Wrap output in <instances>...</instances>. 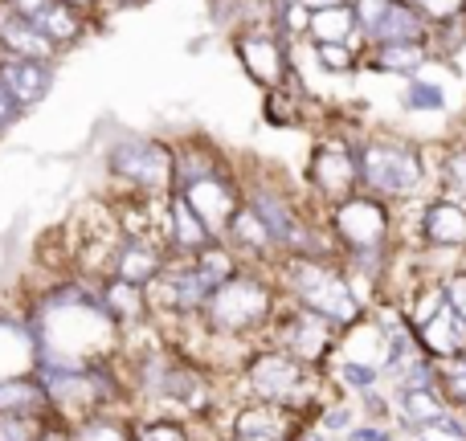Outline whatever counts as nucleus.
Instances as JSON below:
<instances>
[{"label": "nucleus", "mask_w": 466, "mask_h": 441, "mask_svg": "<svg viewBox=\"0 0 466 441\" xmlns=\"http://www.w3.org/2000/svg\"><path fill=\"white\" fill-rule=\"evenodd\" d=\"M287 290L295 295V306L328 319L336 331L364 319V306L356 298L352 282L344 278V270L328 266L323 257H287Z\"/></svg>", "instance_id": "obj_1"}, {"label": "nucleus", "mask_w": 466, "mask_h": 441, "mask_svg": "<svg viewBox=\"0 0 466 441\" xmlns=\"http://www.w3.org/2000/svg\"><path fill=\"white\" fill-rule=\"evenodd\" d=\"M270 315H274L270 286L241 270L221 286H213L209 298L201 303V319L213 336H246V331H258L262 323H270Z\"/></svg>", "instance_id": "obj_2"}, {"label": "nucleus", "mask_w": 466, "mask_h": 441, "mask_svg": "<svg viewBox=\"0 0 466 441\" xmlns=\"http://www.w3.org/2000/svg\"><path fill=\"white\" fill-rule=\"evenodd\" d=\"M356 176L372 196H410L426 180V164L418 147L401 139H369L356 152Z\"/></svg>", "instance_id": "obj_3"}, {"label": "nucleus", "mask_w": 466, "mask_h": 441, "mask_svg": "<svg viewBox=\"0 0 466 441\" xmlns=\"http://www.w3.org/2000/svg\"><path fill=\"white\" fill-rule=\"evenodd\" d=\"M246 388L262 405H279V409L295 413L307 405V396L315 393V376L299 360H290L287 352L270 347V352L249 356L246 364Z\"/></svg>", "instance_id": "obj_4"}, {"label": "nucleus", "mask_w": 466, "mask_h": 441, "mask_svg": "<svg viewBox=\"0 0 466 441\" xmlns=\"http://www.w3.org/2000/svg\"><path fill=\"white\" fill-rule=\"evenodd\" d=\"M106 172L119 185L136 188L139 196H156L164 188H172V147H164L160 139H119L106 152Z\"/></svg>", "instance_id": "obj_5"}, {"label": "nucleus", "mask_w": 466, "mask_h": 441, "mask_svg": "<svg viewBox=\"0 0 466 441\" xmlns=\"http://www.w3.org/2000/svg\"><path fill=\"white\" fill-rule=\"evenodd\" d=\"M331 229H336L339 246L348 254L360 249H385L389 233H393V213L380 196H344L331 209Z\"/></svg>", "instance_id": "obj_6"}, {"label": "nucleus", "mask_w": 466, "mask_h": 441, "mask_svg": "<svg viewBox=\"0 0 466 441\" xmlns=\"http://www.w3.org/2000/svg\"><path fill=\"white\" fill-rule=\"evenodd\" d=\"M274 336H279V352H287L290 360L307 364H323L331 352H336V327L319 315L303 311V306H290V311H274Z\"/></svg>", "instance_id": "obj_7"}, {"label": "nucleus", "mask_w": 466, "mask_h": 441, "mask_svg": "<svg viewBox=\"0 0 466 441\" xmlns=\"http://www.w3.org/2000/svg\"><path fill=\"white\" fill-rule=\"evenodd\" d=\"M5 5L13 8V13H21L25 21H29L33 29H37L41 37L57 49V54L74 49L82 37H86V29H90L86 13L62 5V0H5Z\"/></svg>", "instance_id": "obj_8"}, {"label": "nucleus", "mask_w": 466, "mask_h": 441, "mask_svg": "<svg viewBox=\"0 0 466 441\" xmlns=\"http://www.w3.org/2000/svg\"><path fill=\"white\" fill-rule=\"evenodd\" d=\"M177 196L193 209V217L209 229L213 241L226 237L229 217L241 209L238 193H233V185L221 176V172H213V176H197V180H188V185H177Z\"/></svg>", "instance_id": "obj_9"}, {"label": "nucleus", "mask_w": 466, "mask_h": 441, "mask_svg": "<svg viewBox=\"0 0 466 441\" xmlns=\"http://www.w3.org/2000/svg\"><path fill=\"white\" fill-rule=\"evenodd\" d=\"M238 57L258 86H282L287 78V41L266 25L238 33Z\"/></svg>", "instance_id": "obj_10"}, {"label": "nucleus", "mask_w": 466, "mask_h": 441, "mask_svg": "<svg viewBox=\"0 0 466 441\" xmlns=\"http://www.w3.org/2000/svg\"><path fill=\"white\" fill-rule=\"evenodd\" d=\"M164 270V249L144 237H119L115 249L106 254V278L127 282V286L147 290Z\"/></svg>", "instance_id": "obj_11"}, {"label": "nucleus", "mask_w": 466, "mask_h": 441, "mask_svg": "<svg viewBox=\"0 0 466 441\" xmlns=\"http://www.w3.org/2000/svg\"><path fill=\"white\" fill-rule=\"evenodd\" d=\"M307 180L315 185V193L331 196V201L352 196V188L360 185V176H356V152L348 144H319L311 152V164H307Z\"/></svg>", "instance_id": "obj_12"}, {"label": "nucleus", "mask_w": 466, "mask_h": 441, "mask_svg": "<svg viewBox=\"0 0 466 441\" xmlns=\"http://www.w3.org/2000/svg\"><path fill=\"white\" fill-rule=\"evenodd\" d=\"M54 78L57 70L49 62H21V57H0V86L8 90V98H13L16 106H21L25 115L33 111V106H41L49 98V90H54Z\"/></svg>", "instance_id": "obj_13"}, {"label": "nucleus", "mask_w": 466, "mask_h": 441, "mask_svg": "<svg viewBox=\"0 0 466 441\" xmlns=\"http://www.w3.org/2000/svg\"><path fill=\"white\" fill-rule=\"evenodd\" d=\"M413 339H418V347L430 356V360L446 364V360L466 356V323L446 306V298L418 323V327H413Z\"/></svg>", "instance_id": "obj_14"}, {"label": "nucleus", "mask_w": 466, "mask_h": 441, "mask_svg": "<svg viewBox=\"0 0 466 441\" xmlns=\"http://www.w3.org/2000/svg\"><path fill=\"white\" fill-rule=\"evenodd\" d=\"M336 356L385 376L389 360H393V344H389L385 327L377 319H356L352 327H344V339H336Z\"/></svg>", "instance_id": "obj_15"}, {"label": "nucleus", "mask_w": 466, "mask_h": 441, "mask_svg": "<svg viewBox=\"0 0 466 441\" xmlns=\"http://www.w3.org/2000/svg\"><path fill=\"white\" fill-rule=\"evenodd\" d=\"M33 364H37V347H33V331L25 315L0 306V380L33 376Z\"/></svg>", "instance_id": "obj_16"}, {"label": "nucleus", "mask_w": 466, "mask_h": 441, "mask_svg": "<svg viewBox=\"0 0 466 441\" xmlns=\"http://www.w3.org/2000/svg\"><path fill=\"white\" fill-rule=\"evenodd\" d=\"M421 237L430 249H466V205L459 196H434L426 205Z\"/></svg>", "instance_id": "obj_17"}, {"label": "nucleus", "mask_w": 466, "mask_h": 441, "mask_svg": "<svg viewBox=\"0 0 466 441\" xmlns=\"http://www.w3.org/2000/svg\"><path fill=\"white\" fill-rule=\"evenodd\" d=\"M426 33H430L426 16L413 5H405V0H393V5L385 8V16H380L364 37H369L372 45H426Z\"/></svg>", "instance_id": "obj_18"}, {"label": "nucleus", "mask_w": 466, "mask_h": 441, "mask_svg": "<svg viewBox=\"0 0 466 441\" xmlns=\"http://www.w3.org/2000/svg\"><path fill=\"white\" fill-rule=\"evenodd\" d=\"M393 413L410 429H438L442 417H451V405L438 396V388H397Z\"/></svg>", "instance_id": "obj_19"}, {"label": "nucleus", "mask_w": 466, "mask_h": 441, "mask_svg": "<svg viewBox=\"0 0 466 441\" xmlns=\"http://www.w3.org/2000/svg\"><path fill=\"white\" fill-rule=\"evenodd\" d=\"M0 417H37L49 421V401L41 393L37 376H13V380H0Z\"/></svg>", "instance_id": "obj_20"}, {"label": "nucleus", "mask_w": 466, "mask_h": 441, "mask_svg": "<svg viewBox=\"0 0 466 441\" xmlns=\"http://www.w3.org/2000/svg\"><path fill=\"white\" fill-rule=\"evenodd\" d=\"M290 434V413L279 409V405H241L233 413V437H274L287 441Z\"/></svg>", "instance_id": "obj_21"}, {"label": "nucleus", "mask_w": 466, "mask_h": 441, "mask_svg": "<svg viewBox=\"0 0 466 441\" xmlns=\"http://www.w3.org/2000/svg\"><path fill=\"white\" fill-rule=\"evenodd\" d=\"M164 233H168V241H172V249H177L180 257H193L197 249H205L209 246V229H205L201 221L193 217V209H188L185 201H180L177 193H172V201H168V217H164Z\"/></svg>", "instance_id": "obj_22"}, {"label": "nucleus", "mask_w": 466, "mask_h": 441, "mask_svg": "<svg viewBox=\"0 0 466 441\" xmlns=\"http://www.w3.org/2000/svg\"><path fill=\"white\" fill-rule=\"evenodd\" d=\"M226 246L233 254H246V257H270L274 254V241L266 233V225L254 217V209H238L226 225Z\"/></svg>", "instance_id": "obj_23"}, {"label": "nucleus", "mask_w": 466, "mask_h": 441, "mask_svg": "<svg viewBox=\"0 0 466 441\" xmlns=\"http://www.w3.org/2000/svg\"><path fill=\"white\" fill-rule=\"evenodd\" d=\"M356 33H360V25H356L352 5L319 8V13L307 16V37H311L315 45H348Z\"/></svg>", "instance_id": "obj_24"}, {"label": "nucleus", "mask_w": 466, "mask_h": 441, "mask_svg": "<svg viewBox=\"0 0 466 441\" xmlns=\"http://www.w3.org/2000/svg\"><path fill=\"white\" fill-rule=\"evenodd\" d=\"M430 62L426 45H372V65L380 74H397V78H418Z\"/></svg>", "instance_id": "obj_25"}, {"label": "nucleus", "mask_w": 466, "mask_h": 441, "mask_svg": "<svg viewBox=\"0 0 466 441\" xmlns=\"http://www.w3.org/2000/svg\"><path fill=\"white\" fill-rule=\"evenodd\" d=\"M70 441H136L131 426L115 413H95V417H82L70 426Z\"/></svg>", "instance_id": "obj_26"}, {"label": "nucleus", "mask_w": 466, "mask_h": 441, "mask_svg": "<svg viewBox=\"0 0 466 441\" xmlns=\"http://www.w3.org/2000/svg\"><path fill=\"white\" fill-rule=\"evenodd\" d=\"M401 106L405 111H418V115H430V111H446V90L438 82H426V78H410V86L401 90Z\"/></svg>", "instance_id": "obj_27"}, {"label": "nucleus", "mask_w": 466, "mask_h": 441, "mask_svg": "<svg viewBox=\"0 0 466 441\" xmlns=\"http://www.w3.org/2000/svg\"><path fill=\"white\" fill-rule=\"evenodd\" d=\"M434 388H442V401L454 405V409H466V356H459V360H446L442 368H438V380Z\"/></svg>", "instance_id": "obj_28"}, {"label": "nucleus", "mask_w": 466, "mask_h": 441, "mask_svg": "<svg viewBox=\"0 0 466 441\" xmlns=\"http://www.w3.org/2000/svg\"><path fill=\"white\" fill-rule=\"evenodd\" d=\"M131 437H136V441H193L188 426H180V421H172V417L139 421V426L131 429Z\"/></svg>", "instance_id": "obj_29"}, {"label": "nucleus", "mask_w": 466, "mask_h": 441, "mask_svg": "<svg viewBox=\"0 0 466 441\" xmlns=\"http://www.w3.org/2000/svg\"><path fill=\"white\" fill-rule=\"evenodd\" d=\"M352 426H360L352 405H348V401H331V405H323V417H319V426H315V429H323L328 437L339 441Z\"/></svg>", "instance_id": "obj_30"}, {"label": "nucleus", "mask_w": 466, "mask_h": 441, "mask_svg": "<svg viewBox=\"0 0 466 441\" xmlns=\"http://www.w3.org/2000/svg\"><path fill=\"white\" fill-rule=\"evenodd\" d=\"M336 380L339 385H348V388H356V393H369V388H377L380 385V372H372V368H360V364H348V360H339L336 356Z\"/></svg>", "instance_id": "obj_31"}, {"label": "nucleus", "mask_w": 466, "mask_h": 441, "mask_svg": "<svg viewBox=\"0 0 466 441\" xmlns=\"http://www.w3.org/2000/svg\"><path fill=\"white\" fill-rule=\"evenodd\" d=\"M405 5H413L421 16H426V25H446V21H459L462 16V0H405Z\"/></svg>", "instance_id": "obj_32"}, {"label": "nucleus", "mask_w": 466, "mask_h": 441, "mask_svg": "<svg viewBox=\"0 0 466 441\" xmlns=\"http://www.w3.org/2000/svg\"><path fill=\"white\" fill-rule=\"evenodd\" d=\"M315 57H319L323 70L348 74L356 65V45H315Z\"/></svg>", "instance_id": "obj_33"}, {"label": "nucleus", "mask_w": 466, "mask_h": 441, "mask_svg": "<svg viewBox=\"0 0 466 441\" xmlns=\"http://www.w3.org/2000/svg\"><path fill=\"white\" fill-rule=\"evenodd\" d=\"M438 286H442V298H446V306H451L454 315H459V319L466 323V270H454V274H446L442 282H438Z\"/></svg>", "instance_id": "obj_34"}, {"label": "nucleus", "mask_w": 466, "mask_h": 441, "mask_svg": "<svg viewBox=\"0 0 466 441\" xmlns=\"http://www.w3.org/2000/svg\"><path fill=\"white\" fill-rule=\"evenodd\" d=\"M41 426L37 417H0V441H37Z\"/></svg>", "instance_id": "obj_35"}, {"label": "nucleus", "mask_w": 466, "mask_h": 441, "mask_svg": "<svg viewBox=\"0 0 466 441\" xmlns=\"http://www.w3.org/2000/svg\"><path fill=\"white\" fill-rule=\"evenodd\" d=\"M442 180L451 193L466 196V147H454V152L442 160Z\"/></svg>", "instance_id": "obj_36"}, {"label": "nucleus", "mask_w": 466, "mask_h": 441, "mask_svg": "<svg viewBox=\"0 0 466 441\" xmlns=\"http://www.w3.org/2000/svg\"><path fill=\"white\" fill-rule=\"evenodd\" d=\"M389 5H393V0H352V13H356V25H360V33H369L372 25L385 16Z\"/></svg>", "instance_id": "obj_37"}, {"label": "nucleus", "mask_w": 466, "mask_h": 441, "mask_svg": "<svg viewBox=\"0 0 466 441\" xmlns=\"http://www.w3.org/2000/svg\"><path fill=\"white\" fill-rule=\"evenodd\" d=\"M21 119H25V111H21V106L13 103V98H8V90L0 86V139H5L8 131H13V127H16V123H21Z\"/></svg>", "instance_id": "obj_38"}, {"label": "nucleus", "mask_w": 466, "mask_h": 441, "mask_svg": "<svg viewBox=\"0 0 466 441\" xmlns=\"http://www.w3.org/2000/svg\"><path fill=\"white\" fill-rule=\"evenodd\" d=\"M37 441H70V426H66V421H57V417H49L46 426H41Z\"/></svg>", "instance_id": "obj_39"}, {"label": "nucleus", "mask_w": 466, "mask_h": 441, "mask_svg": "<svg viewBox=\"0 0 466 441\" xmlns=\"http://www.w3.org/2000/svg\"><path fill=\"white\" fill-rule=\"evenodd\" d=\"M307 13H319V8H336V5H352V0H299Z\"/></svg>", "instance_id": "obj_40"}, {"label": "nucleus", "mask_w": 466, "mask_h": 441, "mask_svg": "<svg viewBox=\"0 0 466 441\" xmlns=\"http://www.w3.org/2000/svg\"><path fill=\"white\" fill-rule=\"evenodd\" d=\"M62 5H70V8H78V13H95V5H98V0H62Z\"/></svg>", "instance_id": "obj_41"}, {"label": "nucleus", "mask_w": 466, "mask_h": 441, "mask_svg": "<svg viewBox=\"0 0 466 441\" xmlns=\"http://www.w3.org/2000/svg\"><path fill=\"white\" fill-rule=\"evenodd\" d=\"M111 5H123V8H136V5H144V0H111Z\"/></svg>", "instance_id": "obj_42"}, {"label": "nucleus", "mask_w": 466, "mask_h": 441, "mask_svg": "<svg viewBox=\"0 0 466 441\" xmlns=\"http://www.w3.org/2000/svg\"><path fill=\"white\" fill-rule=\"evenodd\" d=\"M229 441H274V437H229Z\"/></svg>", "instance_id": "obj_43"}, {"label": "nucleus", "mask_w": 466, "mask_h": 441, "mask_svg": "<svg viewBox=\"0 0 466 441\" xmlns=\"http://www.w3.org/2000/svg\"><path fill=\"white\" fill-rule=\"evenodd\" d=\"M462 16H466V0H462Z\"/></svg>", "instance_id": "obj_44"}]
</instances>
